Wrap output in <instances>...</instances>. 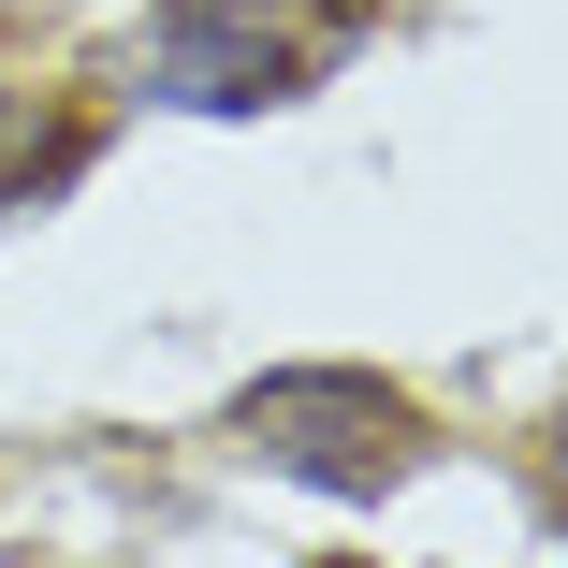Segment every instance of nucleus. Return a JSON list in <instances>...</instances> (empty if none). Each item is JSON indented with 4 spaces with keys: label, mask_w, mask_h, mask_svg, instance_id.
<instances>
[{
    "label": "nucleus",
    "mask_w": 568,
    "mask_h": 568,
    "mask_svg": "<svg viewBox=\"0 0 568 568\" xmlns=\"http://www.w3.org/2000/svg\"><path fill=\"white\" fill-rule=\"evenodd\" d=\"M234 437L263 452V467L335 481V496H394L423 467V408L394 379H365V365H277V379H248L234 394Z\"/></svg>",
    "instance_id": "2"
},
{
    "label": "nucleus",
    "mask_w": 568,
    "mask_h": 568,
    "mask_svg": "<svg viewBox=\"0 0 568 568\" xmlns=\"http://www.w3.org/2000/svg\"><path fill=\"white\" fill-rule=\"evenodd\" d=\"M44 16H59V0H0V44H30V30H44Z\"/></svg>",
    "instance_id": "4"
},
{
    "label": "nucleus",
    "mask_w": 568,
    "mask_h": 568,
    "mask_svg": "<svg viewBox=\"0 0 568 568\" xmlns=\"http://www.w3.org/2000/svg\"><path fill=\"white\" fill-rule=\"evenodd\" d=\"M539 481H554V510H568V423H554V452H539Z\"/></svg>",
    "instance_id": "5"
},
{
    "label": "nucleus",
    "mask_w": 568,
    "mask_h": 568,
    "mask_svg": "<svg viewBox=\"0 0 568 568\" xmlns=\"http://www.w3.org/2000/svg\"><path fill=\"white\" fill-rule=\"evenodd\" d=\"M335 44H351V16H306V0H146V88L204 102V118L292 102Z\"/></svg>",
    "instance_id": "1"
},
{
    "label": "nucleus",
    "mask_w": 568,
    "mask_h": 568,
    "mask_svg": "<svg viewBox=\"0 0 568 568\" xmlns=\"http://www.w3.org/2000/svg\"><path fill=\"white\" fill-rule=\"evenodd\" d=\"M59 175H88V118H0V219L44 204Z\"/></svg>",
    "instance_id": "3"
}]
</instances>
